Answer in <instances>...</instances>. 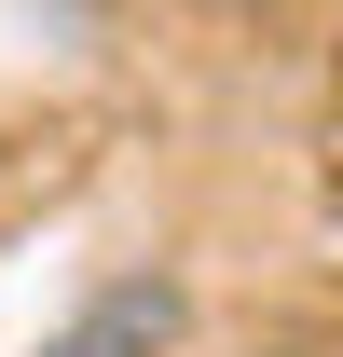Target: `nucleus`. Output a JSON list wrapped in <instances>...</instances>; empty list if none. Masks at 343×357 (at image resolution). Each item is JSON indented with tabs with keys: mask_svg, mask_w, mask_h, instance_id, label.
Returning <instances> with one entry per match:
<instances>
[{
	"mask_svg": "<svg viewBox=\"0 0 343 357\" xmlns=\"http://www.w3.org/2000/svg\"><path fill=\"white\" fill-rule=\"evenodd\" d=\"M178 344H192V275H165V261L83 289V303L42 330V357H178Z\"/></svg>",
	"mask_w": 343,
	"mask_h": 357,
	"instance_id": "f257e3e1",
	"label": "nucleus"
},
{
	"mask_svg": "<svg viewBox=\"0 0 343 357\" xmlns=\"http://www.w3.org/2000/svg\"><path fill=\"white\" fill-rule=\"evenodd\" d=\"M178 14H206V28H261V14H289V0H178Z\"/></svg>",
	"mask_w": 343,
	"mask_h": 357,
	"instance_id": "f03ea898",
	"label": "nucleus"
}]
</instances>
